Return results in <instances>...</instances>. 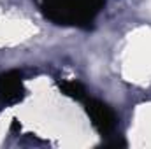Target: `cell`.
<instances>
[{
	"label": "cell",
	"instance_id": "6da1fadb",
	"mask_svg": "<svg viewBox=\"0 0 151 149\" xmlns=\"http://www.w3.org/2000/svg\"><path fill=\"white\" fill-rule=\"evenodd\" d=\"M46 19L62 27L90 30L106 5V0H37Z\"/></svg>",
	"mask_w": 151,
	"mask_h": 149
},
{
	"label": "cell",
	"instance_id": "7a4b0ae2",
	"mask_svg": "<svg viewBox=\"0 0 151 149\" xmlns=\"http://www.w3.org/2000/svg\"><path fill=\"white\" fill-rule=\"evenodd\" d=\"M83 105H84V111L88 114L93 128L104 135V137H109L113 135L118 128V116L116 112L102 100L99 98H93V97H86L83 100Z\"/></svg>",
	"mask_w": 151,
	"mask_h": 149
},
{
	"label": "cell",
	"instance_id": "3957f363",
	"mask_svg": "<svg viewBox=\"0 0 151 149\" xmlns=\"http://www.w3.org/2000/svg\"><path fill=\"white\" fill-rule=\"evenodd\" d=\"M27 97V88L23 82V74L16 69L0 74V105L12 107Z\"/></svg>",
	"mask_w": 151,
	"mask_h": 149
},
{
	"label": "cell",
	"instance_id": "277c9868",
	"mask_svg": "<svg viewBox=\"0 0 151 149\" xmlns=\"http://www.w3.org/2000/svg\"><path fill=\"white\" fill-rule=\"evenodd\" d=\"M58 88H60V91L65 95V97H69V98H74L77 102H83L86 97H88V93H86V88L79 82V81H76V79H65V81H58Z\"/></svg>",
	"mask_w": 151,
	"mask_h": 149
}]
</instances>
